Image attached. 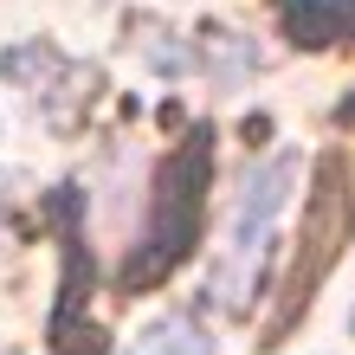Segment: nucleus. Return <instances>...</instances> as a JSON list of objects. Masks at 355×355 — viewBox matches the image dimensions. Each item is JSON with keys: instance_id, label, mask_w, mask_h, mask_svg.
<instances>
[{"instance_id": "nucleus-1", "label": "nucleus", "mask_w": 355, "mask_h": 355, "mask_svg": "<svg viewBox=\"0 0 355 355\" xmlns=\"http://www.w3.org/2000/svg\"><path fill=\"white\" fill-rule=\"evenodd\" d=\"M207 168H214V130H194L181 149L155 168V200H149V239L130 259L123 284H155L187 259V245L200 233V194H207Z\"/></svg>"}, {"instance_id": "nucleus-2", "label": "nucleus", "mask_w": 355, "mask_h": 355, "mask_svg": "<svg viewBox=\"0 0 355 355\" xmlns=\"http://www.w3.org/2000/svg\"><path fill=\"white\" fill-rule=\"evenodd\" d=\"M349 226H355V168H349L343 149H329L317 162V187H310L304 233H297V265H291V278H284V304H278V317H271V329H265V349H278V336L310 310V291H317L323 271L336 265Z\"/></svg>"}, {"instance_id": "nucleus-3", "label": "nucleus", "mask_w": 355, "mask_h": 355, "mask_svg": "<svg viewBox=\"0 0 355 355\" xmlns=\"http://www.w3.org/2000/svg\"><path fill=\"white\" fill-rule=\"evenodd\" d=\"M284 187H291V162H265V168L245 181V200H239V220H233V252H226L220 278H214V304L220 310H239L252 297V278H259V259L271 245V220L284 207Z\"/></svg>"}, {"instance_id": "nucleus-4", "label": "nucleus", "mask_w": 355, "mask_h": 355, "mask_svg": "<svg viewBox=\"0 0 355 355\" xmlns=\"http://www.w3.org/2000/svg\"><path fill=\"white\" fill-rule=\"evenodd\" d=\"M284 26L297 46H329V39H343L355 26V0H291Z\"/></svg>"}, {"instance_id": "nucleus-5", "label": "nucleus", "mask_w": 355, "mask_h": 355, "mask_svg": "<svg viewBox=\"0 0 355 355\" xmlns=\"http://www.w3.org/2000/svg\"><path fill=\"white\" fill-rule=\"evenodd\" d=\"M136 355H214V343H207V329H200V323L168 317V323H155L149 336L136 343Z\"/></svg>"}, {"instance_id": "nucleus-6", "label": "nucleus", "mask_w": 355, "mask_h": 355, "mask_svg": "<svg viewBox=\"0 0 355 355\" xmlns=\"http://www.w3.org/2000/svg\"><path fill=\"white\" fill-rule=\"evenodd\" d=\"M349 329H355V317H349Z\"/></svg>"}]
</instances>
